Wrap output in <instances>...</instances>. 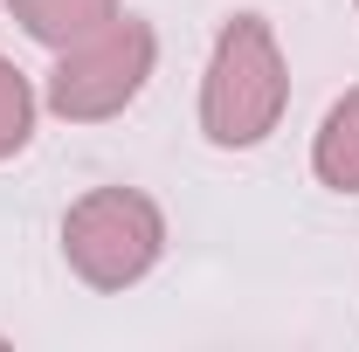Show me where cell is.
<instances>
[{"mask_svg": "<svg viewBox=\"0 0 359 352\" xmlns=\"http://www.w3.org/2000/svg\"><path fill=\"white\" fill-rule=\"evenodd\" d=\"M283 111H290V69H283L276 28L263 14H235L215 35L208 76H201V132L222 152H249L283 125Z\"/></svg>", "mask_w": 359, "mask_h": 352, "instance_id": "obj_1", "label": "cell"}, {"mask_svg": "<svg viewBox=\"0 0 359 352\" xmlns=\"http://www.w3.org/2000/svg\"><path fill=\"white\" fill-rule=\"evenodd\" d=\"M166 256V215L138 187H90L62 215V263L90 290H132Z\"/></svg>", "mask_w": 359, "mask_h": 352, "instance_id": "obj_2", "label": "cell"}, {"mask_svg": "<svg viewBox=\"0 0 359 352\" xmlns=\"http://www.w3.org/2000/svg\"><path fill=\"white\" fill-rule=\"evenodd\" d=\"M152 62H159L152 21H138V14L118 7L97 35L55 48V69H48L42 104L55 111V118H69V125H104V118H118L138 90H145Z\"/></svg>", "mask_w": 359, "mask_h": 352, "instance_id": "obj_3", "label": "cell"}, {"mask_svg": "<svg viewBox=\"0 0 359 352\" xmlns=\"http://www.w3.org/2000/svg\"><path fill=\"white\" fill-rule=\"evenodd\" d=\"M311 173L332 194H359V83L325 111V125L311 138Z\"/></svg>", "mask_w": 359, "mask_h": 352, "instance_id": "obj_4", "label": "cell"}, {"mask_svg": "<svg viewBox=\"0 0 359 352\" xmlns=\"http://www.w3.org/2000/svg\"><path fill=\"white\" fill-rule=\"evenodd\" d=\"M14 7V21H21V35H35L42 48H69L97 35L111 14H118V0H7Z\"/></svg>", "mask_w": 359, "mask_h": 352, "instance_id": "obj_5", "label": "cell"}, {"mask_svg": "<svg viewBox=\"0 0 359 352\" xmlns=\"http://www.w3.org/2000/svg\"><path fill=\"white\" fill-rule=\"evenodd\" d=\"M35 138V83L0 55V159H14Z\"/></svg>", "mask_w": 359, "mask_h": 352, "instance_id": "obj_6", "label": "cell"}, {"mask_svg": "<svg viewBox=\"0 0 359 352\" xmlns=\"http://www.w3.org/2000/svg\"><path fill=\"white\" fill-rule=\"evenodd\" d=\"M353 7H359V0H353Z\"/></svg>", "mask_w": 359, "mask_h": 352, "instance_id": "obj_7", "label": "cell"}]
</instances>
